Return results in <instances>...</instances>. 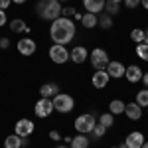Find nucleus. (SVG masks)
Returning a JSON list of instances; mask_svg holds the SVG:
<instances>
[{
	"label": "nucleus",
	"mask_w": 148,
	"mask_h": 148,
	"mask_svg": "<svg viewBox=\"0 0 148 148\" xmlns=\"http://www.w3.org/2000/svg\"><path fill=\"white\" fill-rule=\"evenodd\" d=\"M57 93H59L57 83H44V85L40 87V95H42L44 99H53Z\"/></svg>",
	"instance_id": "nucleus-17"
},
{
	"label": "nucleus",
	"mask_w": 148,
	"mask_h": 148,
	"mask_svg": "<svg viewBox=\"0 0 148 148\" xmlns=\"http://www.w3.org/2000/svg\"><path fill=\"white\" fill-rule=\"evenodd\" d=\"M105 12H107L109 16H114V14L121 12V4H116L113 0H107V2H105Z\"/></svg>",
	"instance_id": "nucleus-23"
},
{
	"label": "nucleus",
	"mask_w": 148,
	"mask_h": 148,
	"mask_svg": "<svg viewBox=\"0 0 148 148\" xmlns=\"http://www.w3.org/2000/svg\"><path fill=\"white\" fill-rule=\"evenodd\" d=\"M95 125H97V119H95V114H91V113L79 114V116L75 119V123H73L75 130H77L79 134H91Z\"/></svg>",
	"instance_id": "nucleus-3"
},
{
	"label": "nucleus",
	"mask_w": 148,
	"mask_h": 148,
	"mask_svg": "<svg viewBox=\"0 0 148 148\" xmlns=\"http://www.w3.org/2000/svg\"><path fill=\"white\" fill-rule=\"evenodd\" d=\"M125 142H126L128 148H142V144H144V134H142L140 130H132V132L125 138Z\"/></svg>",
	"instance_id": "nucleus-14"
},
{
	"label": "nucleus",
	"mask_w": 148,
	"mask_h": 148,
	"mask_svg": "<svg viewBox=\"0 0 148 148\" xmlns=\"http://www.w3.org/2000/svg\"><path fill=\"white\" fill-rule=\"evenodd\" d=\"M130 40H132L134 44H142V42H144V30H142V28H134V30L130 32Z\"/></svg>",
	"instance_id": "nucleus-28"
},
{
	"label": "nucleus",
	"mask_w": 148,
	"mask_h": 148,
	"mask_svg": "<svg viewBox=\"0 0 148 148\" xmlns=\"http://www.w3.org/2000/svg\"><path fill=\"white\" fill-rule=\"evenodd\" d=\"M53 109L61 114H67L75 109V99L69 93H57L53 97Z\"/></svg>",
	"instance_id": "nucleus-4"
},
{
	"label": "nucleus",
	"mask_w": 148,
	"mask_h": 148,
	"mask_svg": "<svg viewBox=\"0 0 148 148\" xmlns=\"http://www.w3.org/2000/svg\"><path fill=\"white\" fill-rule=\"evenodd\" d=\"M142 83H144V87L148 89V71L144 73V75H142Z\"/></svg>",
	"instance_id": "nucleus-36"
},
{
	"label": "nucleus",
	"mask_w": 148,
	"mask_h": 148,
	"mask_svg": "<svg viewBox=\"0 0 148 148\" xmlns=\"http://www.w3.org/2000/svg\"><path fill=\"white\" fill-rule=\"evenodd\" d=\"M125 71L126 67L121 63V61H116V59H111L109 61V65H107V73L111 75V79H121V77H125Z\"/></svg>",
	"instance_id": "nucleus-11"
},
{
	"label": "nucleus",
	"mask_w": 148,
	"mask_h": 148,
	"mask_svg": "<svg viewBox=\"0 0 148 148\" xmlns=\"http://www.w3.org/2000/svg\"><path fill=\"white\" fill-rule=\"evenodd\" d=\"M125 114H126V119H128V121H138V119L142 116V107H140L136 101L126 103V107H125Z\"/></svg>",
	"instance_id": "nucleus-13"
},
{
	"label": "nucleus",
	"mask_w": 148,
	"mask_h": 148,
	"mask_svg": "<svg viewBox=\"0 0 148 148\" xmlns=\"http://www.w3.org/2000/svg\"><path fill=\"white\" fill-rule=\"evenodd\" d=\"M146 109H148V107H146Z\"/></svg>",
	"instance_id": "nucleus-46"
},
{
	"label": "nucleus",
	"mask_w": 148,
	"mask_h": 148,
	"mask_svg": "<svg viewBox=\"0 0 148 148\" xmlns=\"http://www.w3.org/2000/svg\"><path fill=\"white\" fill-rule=\"evenodd\" d=\"M81 2H83V6H85L87 12L99 16V12L105 10V2H107V0H81Z\"/></svg>",
	"instance_id": "nucleus-16"
},
{
	"label": "nucleus",
	"mask_w": 148,
	"mask_h": 148,
	"mask_svg": "<svg viewBox=\"0 0 148 148\" xmlns=\"http://www.w3.org/2000/svg\"><path fill=\"white\" fill-rule=\"evenodd\" d=\"M61 10H63V6L59 0H40L36 4V12L40 14L42 20H47V22L61 18Z\"/></svg>",
	"instance_id": "nucleus-2"
},
{
	"label": "nucleus",
	"mask_w": 148,
	"mask_h": 148,
	"mask_svg": "<svg viewBox=\"0 0 148 148\" xmlns=\"http://www.w3.org/2000/svg\"><path fill=\"white\" fill-rule=\"evenodd\" d=\"M59 2H69V0H59Z\"/></svg>",
	"instance_id": "nucleus-44"
},
{
	"label": "nucleus",
	"mask_w": 148,
	"mask_h": 148,
	"mask_svg": "<svg viewBox=\"0 0 148 148\" xmlns=\"http://www.w3.org/2000/svg\"><path fill=\"white\" fill-rule=\"evenodd\" d=\"M8 46H10L8 38H2V40H0V47H2V49H8Z\"/></svg>",
	"instance_id": "nucleus-35"
},
{
	"label": "nucleus",
	"mask_w": 148,
	"mask_h": 148,
	"mask_svg": "<svg viewBox=\"0 0 148 148\" xmlns=\"http://www.w3.org/2000/svg\"><path fill=\"white\" fill-rule=\"evenodd\" d=\"M111 148H119V146H111Z\"/></svg>",
	"instance_id": "nucleus-45"
},
{
	"label": "nucleus",
	"mask_w": 148,
	"mask_h": 148,
	"mask_svg": "<svg viewBox=\"0 0 148 148\" xmlns=\"http://www.w3.org/2000/svg\"><path fill=\"white\" fill-rule=\"evenodd\" d=\"M4 148H22V136H18L16 132L8 134L4 140Z\"/></svg>",
	"instance_id": "nucleus-21"
},
{
	"label": "nucleus",
	"mask_w": 148,
	"mask_h": 148,
	"mask_svg": "<svg viewBox=\"0 0 148 148\" xmlns=\"http://www.w3.org/2000/svg\"><path fill=\"white\" fill-rule=\"evenodd\" d=\"M47 56H49V59H51L56 65H63L65 61H69V59H71V56H69V51H67V47L61 46V44H53V46L49 47Z\"/></svg>",
	"instance_id": "nucleus-6"
},
{
	"label": "nucleus",
	"mask_w": 148,
	"mask_h": 148,
	"mask_svg": "<svg viewBox=\"0 0 148 148\" xmlns=\"http://www.w3.org/2000/svg\"><path fill=\"white\" fill-rule=\"evenodd\" d=\"M113 2H116V4H121V2H125V0H113Z\"/></svg>",
	"instance_id": "nucleus-43"
},
{
	"label": "nucleus",
	"mask_w": 148,
	"mask_h": 148,
	"mask_svg": "<svg viewBox=\"0 0 148 148\" xmlns=\"http://www.w3.org/2000/svg\"><path fill=\"white\" fill-rule=\"evenodd\" d=\"M69 56H71V61L73 63H85V59H89V49L85 46H75L71 51H69Z\"/></svg>",
	"instance_id": "nucleus-12"
},
{
	"label": "nucleus",
	"mask_w": 148,
	"mask_h": 148,
	"mask_svg": "<svg viewBox=\"0 0 148 148\" xmlns=\"http://www.w3.org/2000/svg\"><path fill=\"white\" fill-rule=\"evenodd\" d=\"M53 111H56V109H53V99H44V97H42L34 107V113H36L38 119H47Z\"/></svg>",
	"instance_id": "nucleus-7"
},
{
	"label": "nucleus",
	"mask_w": 148,
	"mask_h": 148,
	"mask_svg": "<svg viewBox=\"0 0 148 148\" xmlns=\"http://www.w3.org/2000/svg\"><path fill=\"white\" fill-rule=\"evenodd\" d=\"M107 130H109V128H107V126H103L101 123L97 121V125H95V128H93L91 136H93V138H97V140H101V138L105 136V134H107Z\"/></svg>",
	"instance_id": "nucleus-24"
},
{
	"label": "nucleus",
	"mask_w": 148,
	"mask_h": 148,
	"mask_svg": "<svg viewBox=\"0 0 148 148\" xmlns=\"http://www.w3.org/2000/svg\"><path fill=\"white\" fill-rule=\"evenodd\" d=\"M81 18H83V16H81L79 12H75V14H73V20H81Z\"/></svg>",
	"instance_id": "nucleus-38"
},
{
	"label": "nucleus",
	"mask_w": 148,
	"mask_h": 148,
	"mask_svg": "<svg viewBox=\"0 0 148 148\" xmlns=\"http://www.w3.org/2000/svg\"><path fill=\"white\" fill-rule=\"evenodd\" d=\"M99 123H101L103 126H107V128H111V126L114 125V114H111V113H103L101 116H99Z\"/></svg>",
	"instance_id": "nucleus-25"
},
{
	"label": "nucleus",
	"mask_w": 148,
	"mask_h": 148,
	"mask_svg": "<svg viewBox=\"0 0 148 148\" xmlns=\"http://www.w3.org/2000/svg\"><path fill=\"white\" fill-rule=\"evenodd\" d=\"M125 6L128 10H134L136 6H140V0H125Z\"/></svg>",
	"instance_id": "nucleus-31"
},
{
	"label": "nucleus",
	"mask_w": 148,
	"mask_h": 148,
	"mask_svg": "<svg viewBox=\"0 0 148 148\" xmlns=\"http://www.w3.org/2000/svg\"><path fill=\"white\" fill-rule=\"evenodd\" d=\"M144 44H148V30H144Z\"/></svg>",
	"instance_id": "nucleus-40"
},
{
	"label": "nucleus",
	"mask_w": 148,
	"mask_h": 148,
	"mask_svg": "<svg viewBox=\"0 0 148 148\" xmlns=\"http://www.w3.org/2000/svg\"><path fill=\"white\" fill-rule=\"evenodd\" d=\"M69 146L71 148H89V138H87V134H77V136L71 138Z\"/></svg>",
	"instance_id": "nucleus-20"
},
{
	"label": "nucleus",
	"mask_w": 148,
	"mask_h": 148,
	"mask_svg": "<svg viewBox=\"0 0 148 148\" xmlns=\"http://www.w3.org/2000/svg\"><path fill=\"white\" fill-rule=\"evenodd\" d=\"M75 8H73V6H65V8H63V10H61V16H65V18H73V14H75Z\"/></svg>",
	"instance_id": "nucleus-30"
},
{
	"label": "nucleus",
	"mask_w": 148,
	"mask_h": 148,
	"mask_svg": "<svg viewBox=\"0 0 148 148\" xmlns=\"http://www.w3.org/2000/svg\"><path fill=\"white\" fill-rule=\"evenodd\" d=\"M136 56L142 59V61H146L148 63V44H136Z\"/></svg>",
	"instance_id": "nucleus-26"
},
{
	"label": "nucleus",
	"mask_w": 148,
	"mask_h": 148,
	"mask_svg": "<svg viewBox=\"0 0 148 148\" xmlns=\"http://www.w3.org/2000/svg\"><path fill=\"white\" fill-rule=\"evenodd\" d=\"M99 26H101L103 30H111L113 28V18L109 14H101L99 16Z\"/></svg>",
	"instance_id": "nucleus-27"
},
{
	"label": "nucleus",
	"mask_w": 148,
	"mask_h": 148,
	"mask_svg": "<svg viewBox=\"0 0 148 148\" xmlns=\"http://www.w3.org/2000/svg\"><path fill=\"white\" fill-rule=\"evenodd\" d=\"M12 2H14V4H26L28 0H12Z\"/></svg>",
	"instance_id": "nucleus-39"
},
{
	"label": "nucleus",
	"mask_w": 148,
	"mask_h": 148,
	"mask_svg": "<svg viewBox=\"0 0 148 148\" xmlns=\"http://www.w3.org/2000/svg\"><path fill=\"white\" fill-rule=\"evenodd\" d=\"M142 148H148V142H146V140H144V144H142Z\"/></svg>",
	"instance_id": "nucleus-42"
},
{
	"label": "nucleus",
	"mask_w": 148,
	"mask_h": 148,
	"mask_svg": "<svg viewBox=\"0 0 148 148\" xmlns=\"http://www.w3.org/2000/svg\"><path fill=\"white\" fill-rule=\"evenodd\" d=\"M18 51L22 53V56H26V57H30V56H34L36 53V47H38V44H36L32 38H22L20 42H18Z\"/></svg>",
	"instance_id": "nucleus-10"
},
{
	"label": "nucleus",
	"mask_w": 148,
	"mask_h": 148,
	"mask_svg": "<svg viewBox=\"0 0 148 148\" xmlns=\"http://www.w3.org/2000/svg\"><path fill=\"white\" fill-rule=\"evenodd\" d=\"M125 107H126L125 101H121V99H113V101L109 103V113H111V114H125Z\"/></svg>",
	"instance_id": "nucleus-19"
},
{
	"label": "nucleus",
	"mask_w": 148,
	"mask_h": 148,
	"mask_svg": "<svg viewBox=\"0 0 148 148\" xmlns=\"http://www.w3.org/2000/svg\"><path fill=\"white\" fill-rule=\"evenodd\" d=\"M56 148H71L69 144H59V146H56Z\"/></svg>",
	"instance_id": "nucleus-41"
},
{
	"label": "nucleus",
	"mask_w": 148,
	"mask_h": 148,
	"mask_svg": "<svg viewBox=\"0 0 148 148\" xmlns=\"http://www.w3.org/2000/svg\"><path fill=\"white\" fill-rule=\"evenodd\" d=\"M89 61H91V65L95 71H99V69H107L109 65V53L103 49V47H95L93 51H89Z\"/></svg>",
	"instance_id": "nucleus-5"
},
{
	"label": "nucleus",
	"mask_w": 148,
	"mask_h": 148,
	"mask_svg": "<svg viewBox=\"0 0 148 148\" xmlns=\"http://www.w3.org/2000/svg\"><path fill=\"white\" fill-rule=\"evenodd\" d=\"M81 24H83V28L93 30V28L99 26V16H97V14H91V12H87V14L81 18Z\"/></svg>",
	"instance_id": "nucleus-18"
},
{
	"label": "nucleus",
	"mask_w": 148,
	"mask_h": 148,
	"mask_svg": "<svg viewBox=\"0 0 148 148\" xmlns=\"http://www.w3.org/2000/svg\"><path fill=\"white\" fill-rule=\"evenodd\" d=\"M140 4H142V8H144V10H148V0H140Z\"/></svg>",
	"instance_id": "nucleus-37"
},
{
	"label": "nucleus",
	"mask_w": 148,
	"mask_h": 148,
	"mask_svg": "<svg viewBox=\"0 0 148 148\" xmlns=\"http://www.w3.org/2000/svg\"><path fill=\"white\" fill-rule=\"evenodd\" d=\"M142 75H144V71L138 67V65H128L125 71V77L128 83H138V81H142Z\"/></svg>",
	"instance_id": "nucleus-15"
},
{
	"label": "nucleus",
	"mask_w": 148,
	"mask_h": 148,
	"mask_svg": "<svg viewBox=\"0 0 148 148\" xmlns=\"http://www.w3.org/2000/svg\"><path fill=\"white\" fill-rule=\"evenodd\" d=\"M109 81H111V75L107 73V69H99L91 75V83L95 89H105L109 85Z\"/></svg>",
	"instance_id": "nucleus-9"
},
{
	"label": "nucleus",
	"mask_w": 148,
	"mask_h": 148,
	"mask_svg": "<svg viewBox=\"0 0 148 148\" xmlns=\"http://www.w3.org/2000/svg\"><path fill=\"white\" fill-rule=\"evenodd\" d=\"M136 103L140 107H148V89H142L136 93Z\"/></svg>",
	"instance_id": "nucleus-29"
},
{
	"label": "nucleus",
	"mask_w": 148,
	"mask_h": 148,
	"mask_svg": "<svg viewBox=\"0 0 148 148\" xmlns=\"http://www.w3.org/2000/svg\"><path fill=\"white\" fill-rule=\"evenodd\" d=\"M49 138H51L53 142H57V140H61V134H59L57 130H49Z\"/></svg>",
	"instance_id": "nucleus-32"
},
{
	"label": "nucleus",
	"mask_w": 148,
	"mask_h": 148,
	"mask_svg": "<svg viewBox=\"0 0 148 148\" xmlns=\"http://www.w3.org/2000/svg\"><path fill=\"white\" fill-rule=\"evenodd\" d=\"M10 30L14 32V34H20V32H30V28L26 26V22L24 20H20V18H16V20H10Z\"/></svg>",
	"instance_id": "nucleus-22"
},
{
	"label": "nucleus",
	"mask_w": 148,
	"mask_h": 148,
	"mask_svg": "<svg viewBox=\"0 0 148 148\" xmlns=\"http://www.w3.org/2000/svg\"><path fill=\"white\" fill-rule=\"evenodd\" d=\"M10 4H14L12 0H0V10H8Z\"/></svg>",
	"instance_id": "nucleus-33"
},
{
	"label": "nucleus",
	"mask_w": 148,
	"mask_h": 148,
	"mask_svg": "<svg viewBox=\"0 0 148 148\" xmlns=\"http://www.w3.org/2000/svg\"><path fill=\"white\" fill-rule=\"evenodd\" d=\"M75 34H77L75 22H73L71 18H65V16L53 20L51 26H49V36H51V40H53V44L65 46V44H69V42L75 38Z\"/></svg>",
	"instance_id": "nucleus-1"
},
{
	"label": "nucleus",
	"mask_w": 148,
	"mask_h": 148,
	"mask_svg": "<svg viewBox=\"0 0 148 148\" xmlns=\"http://www.w3.org/2000/svg\"><path fill=\"white\" fill-rule=\"evenodd\" d=\"M6 26V10H0V28Z\"/></svg>",
	"instance_id": "nucleus-34"
},
{
	"label": "nucleus",
	"mask_w": 148,
	"mask_h": 148,
	"mask_svg": "<svg viewBox=\"0 0 148 148\" xmlns=\"http://www.w3.org/2000/svg\"><path fill=\"white\" fill-rule=\"evenodd\" d=\"M34 130H36V125H34V121H30V119H20V121L14 125V132H16L18 136H22V138H28Z\"/></svg>",
	"instance_id": "nucleus-8"
}]
</instances>
